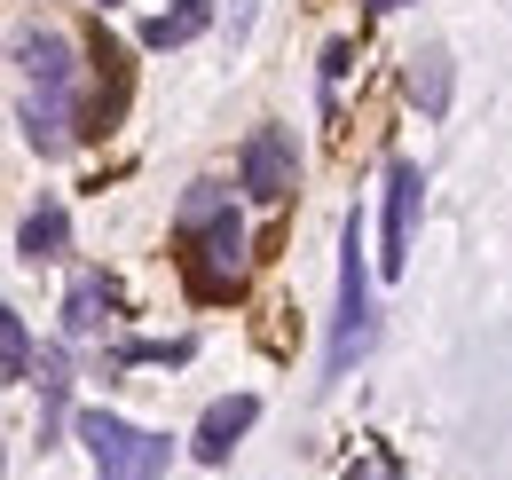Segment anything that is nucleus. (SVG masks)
<instances>
[{
  "instance_id": "9d476101",
  "label": "nucleus",
  "mask_w": 512,
  "mask_h": 480,
  "mask_svg": "<svg viewBox=\"0 0 512 480\" xmlns=\"http://www.w3.org/2000/svg\"><path fill=\"white\" fill-rule=\"evenodd\" d=\"M71 252V213H64V197H40L24 221H16V260L24 268H48V260H64Z\"/></svg>"
},
{
  "instance_id": "f3484780",
  "label": "nucleus",
  "mask_w": 512,
  "mask_h": 480,
  "mask_svg": "<svg viewBox=\"0 0 512 480\" xmlns=\"http://www.w3.org/2000/svg\"><path fill=\"white\" fill-rule=\"evenodd\" d=\"M347 63H355V48H347V40H331V48H323V95L347 79Z\"/></svg>"
},
{
  "instance_id": "0eeeda50",
  "label": "nucleus",
  "mask_w": 512,
  "mask_h": 480,
  "mask_svg": "<svg viewBox=\"0 0 512 480\" xmlns=\"http://www.w3.org/2000/svg\"><path fill=\"white\" fill-rule=\"evenodd\" d=\"M418 189H426V181H418V166H410V158H394V166H386V244H379V268H386V276H402V268H410L418 205H426Z\"/></svg>"
},
{
  "instance_id": "6ab92c4d",
  "label": "nucleus",
  "mask_w": 512,
  "mask_h": 480,
  "mask_svg": "<svg viewBox=\"0 0 512 480\" xmlns=\"http://www.w3.org/2000/svg\"><path fill=\"white\" fill-rule=\"evenodd\" d=\"M394 8H410V0H371V16H394Z\"/></svg>"
},
{
  "instance_id": "f8f14e48",
  "label": "nucleus",
  "mask_w": 512,
  "mask_h": 480,
  "mask_svg": "<svg viewBox=\"0 0 512 480\" xmlns=\"http://www.w3.org/2000/svg\"><path fill=\"white\" fill-rule=\"evenodd\" d=\"M32 370H40V449H56V433H64V402H71V362L48 347Z\"/></svg>"
},
{
  "instance_id": "ddd939ff",
  "label": "nucleus",
  "mask_w": 512,
  "mask_h": 480,
  "mask_svg": "<svg viewBox=\"0 0 512 480\" xmlns=\"http://www.w3.org/2000/svg\"><path fill=\"white\" fill-rule=\"evenodd\" d=\"M205 24H213V0H174V16H150V24H142V48H158V56H166V48L197 40Z\"/></svg>"
},
{
  "instance_id": "7ed1b4c3",
  "label": "nucleus",
  "mask_w": 512,
  "mask_h": 480,
  "mask_svg": "<svg viewBox=\"0 0 512 480\" xmlns=\"http://www.w3.org/2000/svg\"><path fill=\"white\" fill-rule=\"evenodd\" d=\"M71 433L87 441V457H95V473H103V480H166V465H174V441L127 425L119 410H79Z\"/></svg>"
},
{
  "instance_id": "f03ea898",
  "label": "nucleus",
  "mask_w": 512,
  "mask_h": 480,
  "mask_svg": "<svg viewBox=\"0 0 512 480\" xmlns=\"http://www.w3.org/2000/svg\"><path fill=\"white\" fill-rule=\"evenodd\" d=\"M379 339V315H371V260H363V213L339 221V315H331V355L323 378H347L355 362L371 355Z\"/></svg>"
},
{
  "instance_id": "20e7f679",
  "label": "nucleus",
  "mask_w": 512,
  "mask_h": 480,
  "mask_svg": "<svg viewBox=\"0 0 512 480\" xmlns=\"http://www.w3.org/2000/svg\"><path fill=\"white\" fill-rule=\"evenodd\" d=\"M8 56L24 71V95H64V103H79V40L71 32H56V24H16Z\"/></svg>"
},
{
  "instance_id": "aec40b11",
  "label": "nucleus",
  "mask_w": 512,
  "mask_h": 480,
  "mask_svg": "<svg viewBox=\"0 0 512 480\" xmlns=\"http://www.w3.org/2000/svg\"><path fill=\"white\" fill-rule=\"evenodd\" d=\"M95 8H119V0H95Z\"/></svg>"
},
{
  "instance_id": "9b49d317",
  "label": "nucleus",
  "mask_w": 512,
  "mask_h": 480,
  "mask_svg": "<svg viewBox=\"0 0 512 480\" xmlns=\"http://www.w3.org/2000/svg\"><path fill=\"white\" fill-rule=\"evenodd\" d=\"M111 300H119L111 276H103V268H79L71 292H64V331H71V339H95V331L111 323Z\"/></svg>"
},
{
  "instance_id": "2eb2a0df",
  "label": "nucleus",
  "mask_w": 512,
  "mask_h": 480,
  "mask_svg": "<svg viewBox=\"0 0 512 480\" xmlns=\"http://www.w3.org/2000/svg\"><path fill=\"white\" fill-rule=\"evenodd\" d=\"M16 378H32V331H24V315L0 300V386H16Z\"/></svg>"
},
{
  "instance_id": "412c9836",
  "label": "nucleus",
  "mask_w": 512,
  "mask_h": 480,
  "mask_svg": "<svg viewBox=\"0 0 512 480\" xmlns=\"http://www.w3.org/2000/svg\"><path fill=\"white\" fill-rule=\"evenodd\" d=\"M0 465H8V449H0Z\"/></svg>"
},
{
  "instance_id": "a211bd4d",
  "label": "nucleus",
  "mask_w": 512,
  "mask_h": 480,
  "mask_svg": "<svg viewBox=\"0 0 512 480\" xmlns=\"http://www.w3.org/2000/svg\"><path fill=\"white\" fill-rule=\"evenodd\" d=\"M347 480H394V457H379V465H363V473H347Z\"/></svg>"
},
{
  "instance_id": "39448f33",
  "label": "nucleus",
  "mask_w": 512,
  "mask_h": 480,
  "mask_svg": "<svg viewBox=\"0 0 512 480\" xmlns=\"http://www.w3.org/2000/svg\"><path fill=\"white\" fill-rule=\"evenodd\" d=\"M292 181H300V142H292V126H276V119L253 126L245 150H237V189H245L253 205H284Z\"/></svg>"
},
{
  "instance_id": "1a4fd4ad",
  "label": "nucleus",
  "mask_w": 512,
  "mask_h": 480,
  "mask_svg": "<svg viewBox=\"0 0 512 480\" xmlns=\"http://www.w3.org/2000/svg\"><path fill=\"white\" fill-rule=\"evenodd\" d=\"M16 119H24V142L40 158H64L79 142V103H64V95H16Z\"/></svg>"
},
{
  "instance_id": "423d86ee",
  "label": "nucleus",
  "mask_w": 512,
  "mask_h": 480,
  "mask_svg": "<svg viewBox=\"0 0 512 480\" xmlns=\"http://www.w3.org/2000/svg\"><path fill=\"white\" fill-rule=\"evenodd\" d=\"M87 63H95V87H87V103H79V134H111V126L127 119V103H134V63H127V48H119L111 32H95Z\"/></svg>"
},
{
  "instance_id": "dca6fc26",
  "label": "nucleus",
  "mask_w": 512,
  "mask_h": 480,
  "mask_svg": "<svg viewBox=\"0 0 512 480\" xmlns=\"http://www.w3.org/2000/svg\"><path fill=\"white\" fill-rule=\"evenodd\" d=\"M197 347L190 339H134V347H119L111 362H190Z\"/></svg>"
},
{
  "instance_id": "4468645a",
  "label": "nucleus",
  "mask_w": 512,
  "mask_h": 480,
  "mask_svg": "<svg viewBox=\"0 0 512 480\" xmlns=\"http://www.w3.org/2000/svg\"><path fill=\"white\" fill-rule=\"evenodd\" d=\"M402 87H410V103H418L426 119H442V111H449V56H442V48L410 56V79H402Z\"/></svg>"
},
{
  "instance_id": "6e6552de",
  "label": "nucleus",
  "mask_w": 512,
  "mask_h": 480,
  "mask_svg": "<svg viewBox=\"0 0 512 480\" xmlns=\"http://www.w3.org/2000/svg\"><path fill=\"white\" fill-rule=\"evenodd\" d=\"M260 425V394H221L205 418H197V433H190V457L197 465H229V449L245 441Z\"/></svg>"
},
{
  "instance_id": "f257e3e1",
  "label": "nucleus",
  "mask_w": 512,
  "mask_h": 480,
  "mask_svg": "<svg viewBox=\"0 0 512 480\" xmlns=\"http://www.w3.org/2000/svg\"><path fill=\"white\" fill-rule=\"evenodd\" d=\"M174 244H182V284L197 307L237 300L245 284V213L229 205L221 181H190V197L174 205Z\"/></svg>"
}]
</instances>
